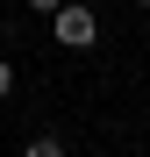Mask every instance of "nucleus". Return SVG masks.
Returning <instances> with one entry per match:
<instances>
[{
    "instance_id": "3",
    "label": "nucleus",
    "mask_w": 150,
    "mask_h": 157,
    "mask_svg": "<svg viewBox=\"0 0 150 157\" xmlns=\"http://www.w3.org/2000/svg\"><path fill=\"white\" fill-rule=\"evenodd\" d=\"M7 93H14V64L0 57V100H7Z\"/></svg>"
},
{
    "instance_id": "5",
    "label": "nucleus",
    "mask_w": 150,
    "mask_h": 157,
    "mask_svg": "<svg viewBox=\"0 0 150 157\" xmlns=\"http://www.w3.org/2000/svg\"><path fill=\"white\" fill-rule=\"evenodd\" d=\"M136 7H150V0H136Z\"/></svg>"
},
{
    "instance_id": "1",
    "label": "nucleus",
    "mask_w": 150,
    "mask_h": 157,
    "mask_svg": "<svg viewBox=\"0 0 150 157\" xmlns=\"http://www.w3.org/2000/svg\"><path fill=\"white\" fill-rule=\"evenodd\" d=\"M50 36H57L64 50H93V43H100V14L79 7V0H64V7L50 14Z\"/></svg>"
},
{
    "instance_id": "4",
    "label": "nucleus",
    "mask_w": 150,
    "mask_h": 157,
    "mask_svg": "<svg viewBox=\"0 0 150 157\" xmlns=\"http://www.w3.org/2000/svg\"><path fill=\"white\" fill-rule=\"evenodd\" d=\"M64 7V0H29V14H57Z\"/></svg>"
},
{
    "instance_id": "2",
    "label": "nucleus",
    "mask_w": 150,
    "mask_h": 157,
    "mask_svg": "<svg viewBox=\"0 0 150 157\" xmlns=\"http://www.w3.org/2000/svg\"><path fill=\"white\" fill-rule=\"evenodd\" d=\"M21 157H64V143L57 136H36V143H21Z\"/></svg>"
}]
</instances>
